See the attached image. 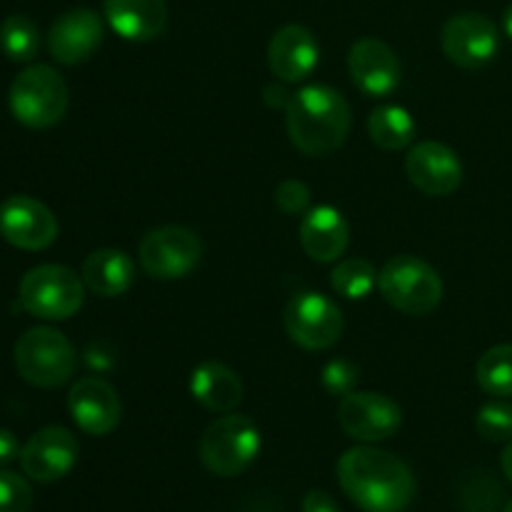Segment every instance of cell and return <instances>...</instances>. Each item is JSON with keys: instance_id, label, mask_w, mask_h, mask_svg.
<instances>
[{"instance_id": "6da1fadb", "label": "cell", "mask_w": 512, "mask_h": 512, "mask_svg": "<svg viewBox=\"0 0 512 512\" xmlns=\"http://www.w3.org/2000/svg\"><path fill=\"white\" fill-rule=\"evenodd\" d=\"M338 483L365 512H405L418 495L410 465L373 445L348 450L338 460Z\"/></svg>"}, {"instance_id": "7a4b0ae2", "label": "cell", "mask_w": 512, "mask_h": 512, "mask_svg": "<svg viewBox=\"0 0 512 512\" xmlns=\"http://www.w3.org/2000/svg\"><path fill=\"white\" fill-rule=\"evenodd\" d=\"M290 143L310 158H325L343 148L353 128V110L330 85H305L285 108Z\"/></svg>"}, {"instance_id": "3957f363", "label": "cell", "mask_w": 512, "mask_h": 512, "mask_svg": "<svg viewBox=\"0 0 512 512\" xmlns=\"http://www.w3.org/2000/svg\"><path fill=\"white\" fill-rule=\"evenodd\" d=\"M68 105V83L50 65H28L10 83V113L20 125L30 130H45L58 125L68 113Z\"/></svg>"}, {"instance_id": "277c9868", "label": "cell", "mask_w": 512, "mask_h": 512, "mask_svg": "<svg viewBox=\"0 0 512 512\" xmlns=\"http://www.w3.org/2000/svg\"><path fill=\"white\" fill-rule=\"evenodd\" d=\"M263 448L260 428L245 415L225 413L200 435V463L218 478H235L245 473Z\"/></svg>"}, {"instance_id": "5b68a950", "label": "cell", "mask_w": 512, "mask_h": 512, "mask_svg": "<svg viewBox=\"0 0 512 512\" xmlns=\"http://www.w3.org/2000/svg\"><path fill=\"white\" fill-rule=\"evenodd\" d=\"M15 368L25 383L53 390L68 383L78 368L73 343L55 328H30L15 343Z\"/></svg>"}, {"instance_id": "8992f818", "label": "cell", "mask_w": 512, "mask_h": 512, "mask_svg": "<svg viewBox=\"0 0 512 512\" xmlns=\"http://www.w3.org/2000/svg\"><path fill=\"white\" fill-rule=\"evenodd\" d=\"M378 290L403 315H430L443 303V278L415 255H395L378 273Z\"/></svg>"}, {"instance_id": "52a82bcc", "label": "cell", "mask_w": 512, "mask_h": 512, "mask_svg": "<svg viewBox=\"0 0 512 512\" xmlns=\"http://www.w3.org/2000/svg\"><path fill=\"white\" fill-rule=\"evenodd\" d=\"M20 305L40 320H68L83 308L85 283L73 268L45 263L30 268L18 288Z\"/></svg>"}, {"instance_id": "ba28073f", "label": "cell", "mask_w": 512, "mask_h": 512, "mask_svg": "<svg viewBox=\"0 0 512 512\" xmlns=\"http://www.w3.org/2000/svg\"><path fill=\"white\" fill-rule=\"evenodd\" d=\"M203 258V243L185 225H163L140 240V268L155 280L188 278Z\"/></svg>"}, {"instance_id": "9c48e42d", "label": "cell", "mask_w": 512, "mask_h": 512, "mask_svg": "<svg viewBox=\"0 0 512 512\" xmlns=\"http://www.w3.org/2000/svg\"><path fill=\"white\" fill-rule=\"evenodd\" d=\"M283 325L288 338L303 350H328L343 338V310L320 293H300L285 305Z\"/></svg>"}, {"instance_id": "30bf717a", "label": "cell", "mask_w": 512, "mask_h": 512, "mask_svg": "<svg viewBox=\"0 0 512 512\" xmlns=\"http://www.w3.org/2000/svg\"><path fill=\"white\" fill-rule=\"evenodd\" d=\"M338 425L348 438L360 443H383L398 435L403 425V410L388 395L353 390L340 398Z\"/></svg>"}, {"instance_id": "8fae6325", "label": "cell", "mask_w": 512, "mask_h": 512, "mask_svg": "<svg viewBox=\"0 0 512 512\" xmlns=\"http://www.w3.org/2000/svg\"><path fill=\"white\" fill-rule=\"evenodd\" d=\"M440 45L450 63L465 70H478L493 63L500 50L498 25L483 13H458L443 25Z\"/></svg>"}, {"instance_id": "7c38bea8", "label": "cell", "mask_w": 512, "mask_h": 512, "mask_svg": "<svg viewBox=\"0 0 512 512\" xmlns=\"http://www.w3.org/2000/svg\"><path fill=\"white\" fill-rule=\"evenodd\" d=\"M0 238L18 250L38 253L58 238V218L30 195H10L0 203Z\"/></svg>"}, {"instance_id": "4fadbf2b", "label": "cell", "mask_w": 512, "mask_h": 512, "mask_svg": "<svg viewBox=\"0 0 512 512\" xmlns=\"http://www.w3.org/2000/svg\"><path fill=\"white\" fill-rule=\"evenodd\" d=\"M78 455V438L63 425H48L23 445L20 468L35 483H55L75 468Z\"/></svg>"}, {"instance_id": "5bb4252c", "label": "cell", "mask_w": 512, "mask_h": 512, "mask_svg": "<svg viewBox=\"0 0 512 512\" xmlns=\"http://www.w3.org/2000/svg\"><path fill=\"white\" fill-rule=\"evenodd\" d=\"M408 180L430 198L453 195L463 183V163L458 153L438 140H420L408 150L405 158Z\"/></svg>"}, {"instance_id": "9a60e30c", "label": "cell", "mask_w": 512, "mask_h": 512, "mask_svg": "<svg viewBox=\"0 0 512 512\" xmlns=\"http://www.w3.org/2000/svg\"><path fill=\"white\" fill-rule=\"evenodd\" d=\"M68 410L73 423L85 435H93V438L110 435L120 425V418H123L118 390L108 380L95 378V375L80 378L70 388Z\"/></svg>"}, {"instance_id": "2e32d148", "label": "cell", "mask_w": 512, "mask_h": 512, "mask_svg": "<svg viewBox=\"0 0 512 512\" xmlns=\"http://www.w3.org/2000/svg\"><path fill=\"white\" fill-rule=\"evenodd\" d=\"M348 73L360 93L368 98H388L398 90L403 68L388 43L378 38H360L348 53Z\"/></svg>"}, {"instance_id": "e0dca14e", "label": "cell", "mask_w": 512, "mask_h": 512, "mask_svg": "<svg viewBox=\"0 0 512 512\" xmlns=\"http://www.w3.org/2000/svg\"><path fill=\"white\" fill-rule=\"evenodd\" d=\"M103 45V20L90 8L65 10L48 33V50L60 65H78L93 58Z\"/></svg>"}, {"instance_id": "ac0fdd59", "label": "cell", "mask_w": 512, "mask_h": 512, "mask_svg": "<svg viewBox=\"0 0 512 512\" xmlns=\"http://www.w3.org/2000/svg\"><path fill=\"white\" fill-rule=\"evenodd\" d=\"M320 63V45L305 25L288 23L273 33L268 43L270 73L280 83H300Z\"/></svg>"}, {"instance_id": "d6986e66", "label": "cell", "mask_w": 512, "mask_h": 512, "mask_svg": "<svg viewBox=\"0 0 512 512\" xmlns=\"http://www.w3.org/2000/svg\"><path fill=\"white\" fill-rule=\"evenodd\" d=\"M300 245L315 263H335L350 245V225L333 205H315L300 218Z\"/></svg>"}, {"instance_id": "ffe728a7", "label": "cell", "mask_w": 512, "mask_h": 512, "mask_svg": "<svg viewBox=\"0 0 512 512\" xmlns=\"http://www.w3.org/2000/svg\"><path fill=\"white\" fill-rule=\"evenodd\" d=\"M103 15L110 30L130 43L160 38L168 25L165 0H103Z\"/></svg>"}, {"instance_id": "44dd1931", "label": "cell", "mask_w": 512, "mask_h": 512, "mask_svg": "<svg viewBox=\"0 0 512 512\" xmlns=\"http://www.w3.org/2000/svg\"><path fill=\"white\" fill-rule=\"evenodd\" d=\"M190 393L213 413H233L243 403V380L228 365L205 360L190 375Z\"/></svg>"}, {"instance_id": "7402d4cb", "label": "cell", "mask_w": 512, "mask_h": 512, "mask_svg": "<svg viewBox=\"0 0 512 512\" xmlns=\"http://www.w3.org/2000/svg\"><path fill=\"white\" fill-rule=\"evenodd\" d=\"M80 278L90 293L100 298H120L135 283V260L115 248L95 250L85 258Z\"/></svg>"}, {"instance_id": "603a6c76", "label": "cell", "mask_w": 512, "mask_h": 512, "mask_svg": "<svg viewBox=\"0 0 512 512\" xmlns=\"http://www.w3.org/2000/svg\"><path fill=\"white\" fill-rule=\"evenodd\" d=\"M368 135L380 150L398 153V150L413 145L415 135H418V125H415L413 115L400 108V105H380L370 113Z\"/></svg>"}, {"instance_id": "cb8c5ba5", "label": "cell", "mask_w": 512, "mask_h": 512, "mask_svg": "<svg viewBox=\"0 0 512 512\" xmlns=\"http://www.w3.org/2000/svg\"><path fill=\"white\" fill-rule=\"evenodd\" d=\"M0 50L13 63H30L40 50V30L28 15H8L0 23Z\"/></svg>"}, {"instance_id": "d4e9b609", "label": "cell", "mask_w": 512, "mask_h": 512, "mask_svg": "<svg viewBox=\"0 0 512 512\" xmlns=\"http://www.w3.org/2000/svg\"><path fill=\"white\" fill-rule=\"evenodd\" d=\"M330 288L345 300H365L378 288V270L365 258L340 260L330 273Z\"/></svg>"}, {"instance_id": "484cf974", "label": "cell", "mask_w": 512, "mask_h": 512, "mask_svg": "<svg viewBox=\"0 0 512 512\" xmlns=\"http://www.w3.org/2000/svg\"><path fill=\"white\" fill-rule=\"evenodd\" d=\"M475 380L493 398H512V343L490 348L478 360Z\"/></svg>"}, {"instance_id": "4316f807", "label": "cell", "mask_w": 512, "mask_h": 512, "mask_svg": "<svg viewBox=\"0 0 512 512\" xmlns=\"http://www.w3.org/2000/svg\"><path fill=\"white\" fill-rule=\"evenodd\" d=\"M475 428L490 443H510L512 440V405L503 400L483 405L475 415Z\"/></svg>"}, {"instance_id": "83f0119b", "label": "cell", "mask_w": 512, "mask_h": 512, "mask_svg": "<svg viewBox=\"0 0 512 512\" xmlns=\"http://www.w3.org/2000/svg\"><path fill=\"white\" fill-rule=\"evenodd\" d=\"M33 488L23 475L0 470V512H30Z\"/></svg>"}, {"instance_id": "f1b7e54d", "label": "cell", "mask_w": 512, "mask_h": 512, "mask_svg": "<svg viewBox=\"0 0 512 512\" xmlns=\"http://www.w3.org/2000/svg\"><path fill=\"white\" fill-rule=\"evenodd\" d=\"M310 193L308 185L303 180L288 178L275 188V205L283 210L285 215H305L310 210Z\"/></svg>"}, {"instance_id": "f546056e", "label": "cell", "mask_w": 512, "mask_h": 512, "mask_svg": "<svg viewBox=\"0 0 512 512\" xmlns=\"http://www.w3.org/2000/svg\"><path fill=\"white\" fill-rule=\"evenodd\" d=\"M358 368H355L350 360H330L323 368V388L328 390L330 395H348L353 393L355 385H358Z\"/></svg>"}, {"instance_id": "4dcf8cb0", "label": "cell", "mask_w": 512, "mask_h": 512, "mask_svg": "<svg viewBox=\"0 0 512 512\" xmlns=\"http://www.w3.org/2000/svg\"><path fill=\"white\" fill-rule=\"evenodd\" d=\"M303 512H340V508L325 490H310L303 498Z\"/></svg>"}, {"instance_id": "1f68e13d", "label": "cell", "mask_w": 512, "mask_h": 512, "mask_svg": "<svg viewBox=\"0 0 512 512\" xmlns=\"http://www.w3.org/2000/svg\"><path fill=\"white\" fill-rule=\"evenodd\" d=\"M20 445H18V438H15L10 430L0 428V468H5V465L13 463L15 458H20Z\"/></svg>"}, {"instance_id": "d6a6232c", "label": "cell", "mask_w": 512, "mask_h": 512, "mask_svg": "<svg viewBox=\"0 0 512 512\" xmlns=\"http://www.w3.org/2000/svg\"><path fill=\"white\" fill-rule=\"evenodd\" d=\"M290 98H293V95H290L288 90L283 88V85H278V83L265 85L263 100H265V105H268V108H273V110L275 108H288Z\"/></svg>"}, {"instance_id": "836d02e7", "label": "cell", "mask_w": 512, "mask_h": 512, "mask_svg": "<svg viewBox=\"0 0 512 512\" xmlns=\"http://www.w3.org/2000/svg\"><path fill=\"white\" fill-rule=\"evenodd\" d=\"M500 465H503V473H505V478H508L510 483H512V440H510L508 445H505L503 455H500Z\"/></svg>"}, {"instance_id": "e575fe53", "label": "cell", "mask_w": 512, "mask_h": 512, "mask_svg": "<svg viewBox=\"0 0 512 512\" xmlns=\"http://www.w3.org/2000/svg\"><path fill=\"white\" fill-rule=\"evenodd\" d=\"M503 30H505V35L512 40V3L505 8V13H503Z\"/></svg>"}, {"instance_id": "d590c367", "label": "cell", "mask_w": 512, "mask_h": 512, "mask_svg": "<svg viewBox=\"0 0 512 512\" xmlns=\"http://www.w3.org/2000/svg\"><path fill=\"white\" fill-rule=\"evenodd\" d=\"M503 512H512V500H510L508 505H505V510H503Z\"/></svg>"}]
</instances>
